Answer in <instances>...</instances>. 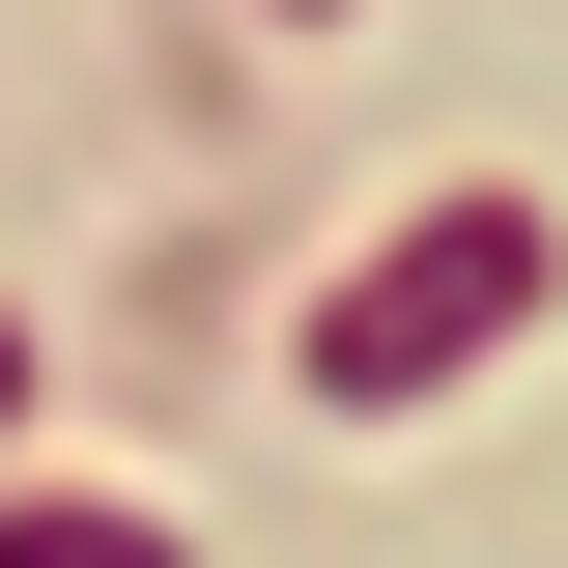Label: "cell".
Returning a JSON list of instances; mask_svg holds the SVG:
<instances>
[{"label": "cell", "mask_w": 568, "mask_h": 568, "mask_svg": "<svg viewBox=\"0 0 568 568\" xmlns=\"http://www.w3.org/2000/svg\"><path fill=\"white\" fill-rule=\"evenodd\" d=\"M484 313H540V200H426L369 284H313V398H426Z\"/></svg>", "instance_id": "6da1fadb"}]
</instances>
